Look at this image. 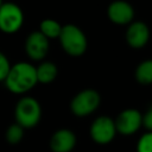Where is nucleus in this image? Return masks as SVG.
<instances>
[{
  "label": "nucleus",
  "mask_w": 152,
  "mask_h": 152,
  "mask_svg": "<svg viewBox=\"0 0 152 152\" xmlns=\"http://www.w3.org/2000/svg\"><path fill=\"white\" fill-rule=\"evenodd\" d=\"M6 88L14 94H25L38 83L36 66L27 62H18L11 65L4 81Z\"/></svg>",
  "instance_id": "nucleus-1"
},
{
  "label": "nucleus",
  "mask_w": 152,
  "mask_h": 152,
  "mask_svg": "<svg viewBox=\"0 0 152 152\" xmlns=\"http://www.w3.org/2000/svg\"><path fill=\"white\" fill-rule=\"evenodd\" d=\"M58 39L64 52L72 57L82 56L88 46L84 32L74 24H66L62 26V31L59 33Z\"/></svg>",
  "instance_id": "nucleus-2"
},
{
  "label": "nucleus",
  "mask_w": 152,
  "mask_h": 152,
  "mask_svg": "<svg viewBox=\"0 0 152 152\" xmlns=\"http://www.w3.org/2000/svg\"><path fill=\"white\" fill-rule=\"evenodd\" d=\"M15 122L24 128H32L38 125L42 118V108L39 102L31 96L21 97L14 109Z\"/></svg>",
  "instance_id": "nucleus-3"
},
{
  "label": "nucleus",
  "mask_w": 152,
  "mask_h": 152,
  "mask_svg": "<svg viewBox=\"0 0 152 152\" xmlns=\"http://www.w3.org/2000/svg\"><path fill=\"white\" fill-rule=\"evenodd\" d=\"M100 102V94L95 89H83L72 97L70 109L74 115L83 118L94 113L99 108Z\"/></svg>",
  "instance_id": "nucleus-4"
},
{
  "label": "nucleus",
  "mask_w": 152,
  "mask_h": 152,
  "mask_svg": "<svg viewBox=\"0 0 152 152\" xmlns=\"http://www.w3.org/2000/svg\"><path fill=\"white\" fill-rule=\"evenodd\" d=\"M24 24V12L14 2H4L0 6V31L7 34L18 32Z\"/></svg>",
  "instance_id": "nucleus-5"
},
{
  "label": "nucleus",
  "mask_w": 152,
  "mask_h": 152,
  "mask_svg": "<svg viewBox=\"0 0 152 152\" xmlns=\"http://www.w3.org/2000/svg\"><path fill=\"white\" fill-rule=\"evenodd\" d=\"M89 134L93 141L100 145L109 144L116 135L114 120L107 115L97 116L90 125Z\"/></svg>",
  "instance_id": "nucleus-6"
},
{
  "label": "nucleus",
  "mask_w": 152,
  "mask_h": 152,
  "mask_svg": "<svg viewBox=\"0 0 152 152\" xmlns=\"http://www.w3.org/2000/svg\"><path fill=\"white\" fill-rule=\"evenodd\" d=\"M116 133L122 135H132L142 126V114L134 108H127L119 113L114 120Z\"/></svg>",
  "instance_id": "nucleus-7"
},
{
  "label": "nucleus",
  "mask_w": 152,
  "mask_h": 152,
  "mask_svg": "<svg viewBox=\"0 0 152 152\" xmlns=\"http://www.w3.org/2000/svg\"><path fill=\"white\" fill-rule=\"evenodd\" d=\"M49 39L39 31L31 32L25 40V52L32 61H43L49 52Z\"/></svg>",
  "instance_id": "nucleus-8"
},
{
  "label": "nucleus",
  "mask_w": 152,
  "mask_h": 152,
  "mask_svg": "<svg viewBox=\"0 0 152 152\" xmlns=\"http://www.w3.org/2000/svg\"><path fill=\"white\" fill-rule=\"evenodd\" d=\"M107 15L112 23L116 25H126L133 21L134 8L125 0H115L109 4Z\"/></svg>",
  "instance_id": "nucleus-9"
},
{
  "label": "nucleus",
  "mask_w": 152,
  "mask_h": 152,
  "mask_svg": "<svg viewBox=\"0 0 152 152\" xmlns=\"http://www.w3.org/2000/svg\"><path fill=\"white\" fill-rule=\"evenodd\" d=\"M125 38L131 48L141 49L150 40V28L142 21H132L126 30Z\"/></svg>",
  "instance_id": "nucleus-10"
},
{
  "label": "nucleus",
  "mask_w": 152,
  "mask_h": 152,
  "mask_svg": "<svg viewBox=\"0 0 152 152\" xmlns=\"http://www.w3.org/2000/svg\"><path fill=\"white\" fill-rule=\"evenodd\" d=\"M76 135L68 128L56 131L50 139V148L52 152H70L76 145Z\"/></svg>",
  "instance_id": "nucleus-11"
},
{
  "label": "nucleus",
  "mask_w": 152,
  "mask_h": 152,
  "mask_svg": "<svg viewBox=\"0 0 152 152\" xmlns=\"http://www.w3.org/2000/svg\"><path fill=\"white\" fill-rule=\"evenodd\" d=\"M57 74H58L57 65L55 63H52V62L44 61L38 66H36L37 81L39 83H43V84L51 83L57 77Z\"/></svg>",
  "instance_id": "nucleus-12"
},
{
  "label": "nucleus",
  "mask_w": 152,
  "mask_h": 152,
  "mask_svg": "<svg viewBox=\"0 0 152 152\" xmlns=\"http://www.w3.org/2000/svg\"><path fill=\"white\" fill-rule=\"evenodd\" d=\"M134 76L138 83L142 86L151 84L152 83V59H146L139 63L135 69Z\"/></svg>",
  "instance_id": "nucleus-13"
},
{
  "label": "nucleus",
  "mask_w": 152,
  "mask_h": 152,
  "mask_svg": "<svg viewBox=\"0 0 152 152\" xmlns=\"http://www.w3.org/2000/svg\"><path fill=\"white\" fill-rule=\"evenodd\" d=\"M38 31L43 33L48 39H56L59 37V33L62 31V25L57 20L48 18L40 21Z\"/></svg>",
  "instance_id": "nucleus-14"
},
{
  "label": "nucleus",
  "mask_w": 152,
  "mask_h": 152,
  "mask_svg": "<svg viewBox=\"0 0 152 152\" xmlns=\"http://www.w3.org/2000/svg\"><path fill=\"white\" fill-rule=\"evenodd\" d=\"M24 127H21L19 124H12L11 126H8L7 131H6V140L10 144H18L19 141H21L23 137H24Z\"/></svg>",
  "instance_id": "nucleus-15"
},
{
  "label": "nucleus",
  "mask_w": 152,
  "mask_h": 152,
  "mask_svg": "<svg viewBox=\"0 0 152 152\" xmlns=\"http://www.w3.org/2000/svg\"><path fill=\"white\" fill-rule=\"evenodd\" d=\"M137 152H152V132L144 133L137 142Z\"/></svg>",
  "instance_id": "nucleus-16"
},
{
  "label": "nucleus",
  "mask_w": 152,
  "mask_h": 152,
  "mask_svg": "<svg viewBox=\"0 0 152 152\" xmlns=\"http://www.w3.org/2000/svg\"><path fill=\"white\" fill-rule=\"evenodd\" d=\"M11 68V63L7 56L0 51V82H4Z\"/></svg>",
  "instance_id": "nucleus-17"
},
{
  "label": "nucleus",
  "mask_w": 152,
  "mask_h": 152,
  "mask_svg": "<svg viewBox=\"0 0 152 152\" xmlns=\"http://www.w3.org/2000/svg\"><path fill=\"white\" fill-rule=\"evenodd\" d=\"M142 126H144L147 131L152 132V104H151V107L146 110V113L142 115Z\"/></svg>",
  "instance_id": "nucleus-18"
},
{
  "label": "nucleus",
  "mask_w": 152,
  "mask_h": 152,
  "mask_svg": "<svg viewBox=\"0 0 152 152\" xmlns=\"http://www.w3.org/2000/svg\"><path fill=\"white\" fill-rule=\"evenodd\" d=\"M2 4H4V1H2V0H0V6H1Z\"/></svg>",
  "instance_id": "nucleus-19"
}]
</instances>
